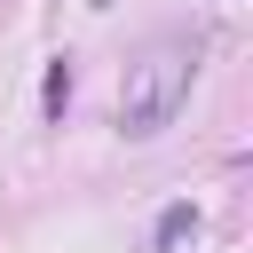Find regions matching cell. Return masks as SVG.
I'll list each match as a JSON object with an SVG mask.
<instances>
[{"mask_svg":"<svg viewBox=\"0 0 253 253\" xmlns=\"http://www.w3.org/2000/svg\"><path fill=\"white\" fill-rule=\"evenodd\" d=\"M190 71H198V47L190 40H158L134 71H126V95H119V126L134 134V142H150V134H166L174 126V111L190 103Z\"/></svg>","mask_w":253,"mask_h":253,"instance_id":"6da1fadb","label":"cell"},{"mask_svg":"<svg viewBox=\"0 0 253 253\" xmlns=\"http://www.w3.org/2000/svg\"><path fill=\"white\" fill-rule=\"evenodd\" d=\"M182 229H198V213H190V206H174V213H166V221H158V245H174V237H182Z\"/></svg>","mask_w":253,"mask_h":253,"instance_id":"7a4b0ae2","label":"cell"}]
</instances>
